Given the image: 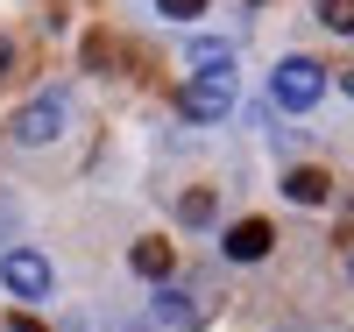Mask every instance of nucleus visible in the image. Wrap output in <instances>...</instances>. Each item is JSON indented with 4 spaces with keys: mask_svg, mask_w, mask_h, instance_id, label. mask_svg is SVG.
<instances>
[{
    "mask_svg": "<svg viewBox=\"0 0 354 332\" xmlns=\"http://www.w3.org/2000/svg\"><path fill=\"white\" fill-rule=\"evenodd\" d=\"M326 191H333L326 170H290V177H283V198H290V205H326Z\"/></svg>",
    "mask_w": 354,
    "mask_h": 332,
    "instance_id": "nucleus-7",
    "label": "nucleus"
},
{
    "mask_svg": "<svg viewBox=\"0 0 354 332\" xmlns=\"http://www.w3.org/2000/svg\"><path fill=\"white\" fill-rule=\"evenodd\" d=\"M270 219H234L227 226V262H262V255H270Z\"/></svg>",
    "mask_w": 354,
    "mask_h": 332,
    "instance_id": "nucleus-5",
    "label": "nucleus"
},
{
    "mask_svg": "<svg viewBox=\"0 0 354 332\" xmlns=\"http://www.w3.org/2000/svg\"><path fill=\"white\" fill-rule=\"evenodd\" d=\"M8 64H15V43H8V36H0V71H8Z\"/></svg>",
    "mask_w": 354,
    "mask_h": 332,
    "instance_id": "nucleus-13",
    "label": "nucleus"
},
{
    "mask_svg": "<svg viewBox=\"0 0 354 332\" xmlns=\"http://www.w3.org/2000/svg\"><path fill=\"white\" fill-rule=\"evenodd\" d=\"M128 262H135V276H149V283L170 276V248H163V240H135V255H128Z\"/></svg>",
    "mask_w": 354,
    "mask_h": 332,
    "instance_id": "nucleus-8",
    "label": "nucleus"
},
{
    "mask_svg": "<svg viewBox=\"0 0 354 332\" xmlns=\"http://www.w3.org/2000/svg\"><path fill=\"white\" fill-rule=\"evenodd\" d=\"M64 92H43V99H28L15 113V141H57V128H64Z\"/></svg>",
    "mask_w": 354,
    "mask_h": 332,
    "instance_id": "nucleus-3",
    "label": "nucleus"
},
{
    "mask_svg": "<svg viewBox=\"0 0 354 332\" xmlns=\"http://www.w3.org/2000/svg\"><path fill=\"white\" fill-rule=\"evenodd\" d=\"M185 219H192V226L213 219V191H192V198H185Z\"/></svg>",
    "mask_w": 354,
    "mask_h": 332,
    "instance_id": "nucleus-11",
    "label": "nucleus"
},
{
    "mask_svg": "<svg viewBox=\"0 0 354 332\" xmlns=\"http://www.w3.org/2000/svg\"><path fill=\"white\" fill-rule=\"evenodd\" d=\"M156 8H163L170 21H198V14H205V0H156Z\"/></svg>",
    "mask_w": 354,
    "mask_h": 332,
    "instance_id": "nucleus-10",
    "label": "nucleus"
},
{
    "mask_svg": "<svg viewBox=\"0 0 354 332\" xmlns=\"http://www.w3.org/2000/svg\"><path fill=\"white\" fill-rule=\"evenodd\" d=\"M0 276H8L15 297H50V262H43L36 248H15L8 262H0Z\"/></svg>",
    "mask_w": 354,
    "mask_h": 332,
    "instance_id": "nucleus-4",
    "label": "nucleus"
},
{
    "mask_svg": "<svg viewBox=\"0 0 354 332\" xmlns=\"http://www.w3.org/2000/svg\"><path fill=\"white\" fill-rule=\"evenodd\" d=\"M227 106H234V71H227V64L198 71V78L185 85V113H192V120H220Z\"/></svg>",
    "mask_w": 354,
    "mask_h": 332,
    "instance_id": "nucleus-2",
    "label": "nucleus"
},
{
    "mask_svg": "<svg viewBox=\"0 0 354 332\" xmlns=\"http://www.w3.org/2000/svg\"><path fill=\"white\" fill-rule=\"evenodd\" d=\"M319 21H326L333 36H354V0H319Z\"/></svg>",
    "mask_w": 354,
    "mask_h": 332,
    "instance_id": "nucleus-9",
    "label": "nucleus"
},
{
    "mask_svg": "<svg viewBox=\"0 0 354 332\" xmlns=\"http://www.w3.org/2000/svg\"><path fill=\"white\" fill-rule=\"evenodd\" d=\"M156 325H163V332H192V325H198V304H192L185 290H163V297H156Z\"/></svg>",
    "mask_w": 354,
    "mask_h": 332,
    "instance_id": "nucleus-6",
    "label": "nucleus"
},
{
    "mask_svg": "<svg viewBox=\"0 0 354 332\" xmlns=\"http://www.w3.org/2000/svg\"><path fill=\"white\" fill-rule=\"evenodd\" d=\"M8 332H43V325H36V318H21V311H15V318H8Z\"/></svg>",
    "mask_w": 354,
    "mask_h": 332,
    "instance_id": "nucleus-12",
    "label": "nucleus"
},
{
    "mask_svg": "<svg viewBox=\"0 0 354 332\" xmlns=\"http://www.w3.org/2000/svg\"><path fill=\"white\" fill-rule=\"evenodd\" d=\"M319 92H326V64H312V57H283V64H277V106L312 113Z\"/></svg>",
    "mask_w": 354,
    "mask_h": 332,
    "instance_id": "nucleus-1",
    "label": "nucleus"
},
{
    "mask_svg": "<svg viewBox=\"0 0 354 332\" xmlns=\"http://www.w3.org/2000/svg\"><path fill=\"white\" fill-rule=\"evenodd\" d=\"M340 85H347V99H354V71H347V78H340Z\"/></svg>",
    "mask_w": 354,
    "mask_h": 332,
    "instance_id": "nucleus-14",
    "label": "nucleus"
}]
</instances>
